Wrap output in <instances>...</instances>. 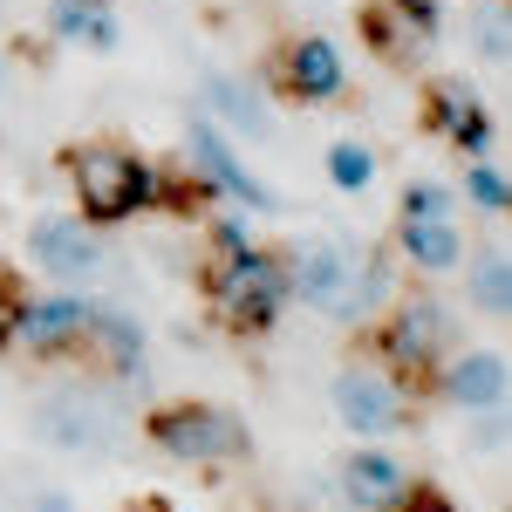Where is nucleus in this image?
<instances>
[{
    "label": "nucleus",
    "mask_w": 512,
    "mask_h": 512,
    "mask_svg": "<svg viewBox=\"0 0 512 512\" xmlns=\"http://www.w3.org/2000/svg\"><path fill=\"white\" fill-rule=\"evenodd\" d=\"M69 178H76V192H82V219L89 226H117V219H130L151 198V171L130 158V151H117V144L76 151L69 158Z\"/></svg>",
    "instance_id": "f257e3e1"
},
{
    "label": "nucleus",
    "mask_w": 512,
    "mask_h": 512,
    "mask_svg": "<svg viewBox=\"0 0 512 512\" xmlns=\"http://www.w3.org/2000/svg\"><path fill=\"white\" fill-rule=\"evenodd\" d=\"M287 294H301L315 315L328 321H355L362 315V260L349 239H315L287 260Z\"/></svg>",
    "instance_id": "f03ea898"
},
{
    "label": "nucleus",
    "mask_w": 512,
    "mask_h": 512,
    "mask_svg": "<svg viewBox=\"0 0 512 512\" xmlns=\"http://www.w3.org/2000/svg\"><path fill=\"white\" fill-rule=\"evenodd\" d=\"M35 431H41V444L89 458V451H110V444L123 437V410H117L103 390L62 383V390H48V396L35 403Z\"/></svg>",
    "instance_id": "7ed1b4c3"
},
{
    "label": "nucleus",
    "mask_w": 512,
    "mask_h": 512,
    "mask_svg": "<svg viewBox=\"0 0 512 512\" xmlns=\"http://www.w3.org/2000/svg\"><path fill=\"white\" fill-rule=\"evenodd\" d=\"M212 294H219V308H226L233 328L260 335V328H274L280 308H287V267H280L274 253L246 246V253H233V260L212 274Z\"/></svg>",
    "instance_id": "20e7f679"
},
{
    "label": "nucleus",
    "mask_w": 512,
    "mask_h": 512,
    "mask_svg": "<svg viewBox=\"0 0 512 512\" xmlns=\"http://www.w3.org/2000/svg\"><path fill=\"white\" fill-rule=\"evenodd\" d=\"M151 444L164 458H185V465H226L246 451V431H239V417L212 410V403H171L151 417Z\"/></svg>",
    "instance_id": "39448f33"
},
{
    "label": "nucleus",
    "mask_w": 512,
    "mask_h": 512,
    "mask_svg": "<svg viewBox=\"0 0 512 512\" xmlns=\"http://www.w3.org/2000/svg\"><path fill=\"white\" fill-rule=\"evenodd\" d=\"M335 417L349 424L355 437H383L396 424H410V403L383 369H342L335 376Z\"/></svg>",
    "instance_id": "423d86ee"
},
{
    "label": "nucleus",
    "mask_w": 512,
    "mask_h": 512,
    "mask_svg": "<svg viewBox=\"0 0 512 512\" xmlns=\"http://www.w3.org/2000/svg\"><path fill=\"white\" fill-rule=\"evenodd\" d=\"M28 253H35L41 274H55L62 287H89L103 274V246L82 219H35L28 226Z\"/></svg>",
    "instance_id": "0eeeda50"
},
{
    "label": "nucleus",
    "mask_w": 512,
    "mask_h": 512,
    "mask_svg": "<svg viewBox=\"0 0 512 512\" xmlns=\"http://www.w3.org/2000/svg\"><path fill=\"white\" fill-rule=\"evenodd\" d=\"M451 342V315L437 308V301H403L390 315V328H383V349H390V362L396 369H431L437 362V349Z\"/></svg>",
    "instance_id": "6e6552de"
},
{
    "label": "nucleus",
    "mask_w": 512,
    "mask_h": 512,
    "mask_svg": "<svg viewBox=\"0 0 512 512\" xmlns=\"http://www.w3.org/2000/svg\"><path fill=\"white\" fill-rule=\"evenodd\" d=\"M192 164H198V178H205V185H219L226 198L253 205V212H274V192H267V185L233 158V144H226L205 117H192Z\"/></svg>",
    "instance_id": "1a4fd4ad"
},
{
    "label": "nucleus",
    "mask_w": 512,
    "mask_h": 512,
    "mask_svg": "<svg viewBox=\"0 0 512 512\" xmlns=\"http://www.w3.org/2000/svg\"><path fill=\"white\" fill-rule=\"evenodd\" d=\"M342 492H349V506H362V512H396L410 499V472L396 465L390 451H355L349 465H342Z\"/></svg>",
    "instance_id": "9d476101"
},
{
    "label": "nucleus",
    "mask_w": 512,
    "mask_h": 512,
    "mask_svg": "<svg viewBox=\"0 0 512 512\" xmlns=\"http://www.w3.org/2000/svg\"><path fill=\"white\" fill-rule=\"evenodd\" d=\"M431 123L465 158H485V144H492V117H485V103H478L465 82H437L431 89Z\"/></svg>",
    "instance_id": "9b49d317"
},
{
    "label": "nucleus",
    "mask_w": 512,
    "mask_h": 512,
    "mask_svg": "<svg viewBox=\"0 0 512 512\" xmlns=\"http://www.w3.org/2000/svg\"><path fill=\"white\" fill-rule=\"evenodd\" d=\"M89 321H96V308H89V301H76V294H55V301L21 308V315H14V335H21L28 349H69L76 335H89Z\"/></svg>",
    "instance_id": "f8f14e48"
},
{
    "label": "nucleus",
    "mask_w": 512,
    "mask_h": 512,
    "mask_svg": "<svg viewBox=\"0 0 512 512\" xmlns=\"http://www.w3.org/2000/svg\"><path fill=\"white\" fill-rule=\"evenodd\" d=\"M444 396L458 403V410H499L506 403V355L499 349H478V355H458L451 369H444Z\"/></svg>",
    "instance_id": "ddd939ff"
},
{
    "label": "nucleus",
    "mask_w": 512,
    "mask_h": 512,
    "mask_svg": "<svg viewBox=\"0 0 512 512\" xmlns=\"http://www.w3.org/2000/svg\"><path fill=\"white\" fill-rule=\"evenodd\" d=\"M287 89L294 96H342V55H335V41H294L287 48Z\"/></svg>",
    "instance_id": "4468645a"
},
{
    "label": "nucleus",
    "mask_w": 512,
    "mask_h": 512,
    "mask_svg": "<svg viewBox=\"0 0 512 512\" xmlns=\"http://www.w3.org/2000/svg\"><path fill=\"white\" fill-rule=\"evenodd\" d=\"M403 253H410L417 267H431V274H444V267L465 260V246H458V233H451V219H403Z\"/></svg>",
    "instance_id": "2eb2a0df"
},
{
    "label": "nucleus",
    "mask_w": 512,
    "mask_h": 512,
    "mask_svg": "<svg viewBox=\"0 0 512 512\" xmlns=\"http://www.w3.org/2000/svg\"><path fill=\"white\" fill-rule=\"evenodd\" d=\"M205 96H212V110L233 123V130H246V137H267V110H260V96H253L239 76H205Z\"/></svg>",
    "instance_id": "dca6fc26"
},
{
    "label": "nucleus",
    "mask_w": 512,
    "mask_h": 512,
    "mask_svg": "<svg viewBox=\"0 0 512 512\" xmlns=\"http://www.w3.org/2000/svg\"><path fill=\"white\" fill-rule=\"evenodd\" d=\"M472 301H478L492 321L512 315V267H506V253H499V246H492V253H478V267H472Z\"/></svg>",
    "instance_id": "f3484780"
},
{
    "label": "nucleus",
    "mask_w": 512,
    "mask_h": 512,
    "mask_svg": "<svg viewBox=\"0 0 512 512\" xmlns=\"http://www.w3.org/2000/svg\"><path fill=\"white\" fill-rule=\"evenodd\" d=\"M89 335L110 349V362H117V376H137L144 369V328L137 321H123V315H96L89 321Z\"/></svg>",
    "instance_id": "a211bd4d"
},
{
    "label": "nucleus",
    "mask_w": 512,
    "mask_h": 512,
    "mask_svg": "<svg viewBox=\"0 0 512 512\" xmlns=\"http://www.w3.org/2000/svg\"><path fill=\"white\" fill-rule=\"evenodd\" d=\"M472 48H478V62L506 69V55H512V14H506V0H492V7L472 21Z\"/></svg>",
    "instance_id": "6ab92c4d"
},
{
    "label": "nucleus",
    "mask_w": 512,
    "mask_h": 512,
    "mask_svg": "<svg viewBox=\"0 0 512 512\" xmlns=\"http://www.w3.org/2000/svg\"><path fill=\"white\" fill-rule=\"evenodd\" d=\"M328 178H335L342 192H362V185L376 178V158H369L362 144H335V151H328Z\"/></svg>",
    "instance_id": "aec40b11"
},
{
    "label": "nucleus",
    "mask_w": 512,
    "mask_h": 512,
    "mask_svg": "<svg viewBox=\"0 0 512 512\" xmlns=\"http://www.w3.org/2000/svg\"><path fill=\"white\" fill-rule=\"evenodd\" d=\"M96 7H103V0H48V28H55L62 41H82Z\"/></svg>",
    "instance_id": "412c9836"
},
{
    "label": "nucleus",
    "mask_w": 512,
    "mask_h": 512,
    "mask_svg": "<svg viewBox=\"0 0 512 512\" xmlns=\"http://www.w3.org/2000/svg\"><path fill=\"white\" fill-rule=\"evenodd\" d=\"M465 192H472V205H485V212H506V171H492V164H472V178H465Z\"/></svg>",
    "instance_id": "4be33fe9"
},
{
    "label": "nucleus",
    "mask_w": 512,
    "mask_h": 512,
    "mask_svg": "<svg viewBox=\"0 0 512 512\" xmlns=\"http://www.w3.org/2000/svg\"><path fill=\"white\" fill-rule=\"evenodd\" d=\"M451 212V192L444 185H410L403 192V219H444Z\"/></svg>",
    "instance_id": "5701e85b"
},
{
    "label": "nucleus",
    "mask_w": 512,
    "mask_h": 512,
    "mask_svg": "<svg viewBox=\"0 0 512 512\" xmlns=\"http://www.w3.org/2000/svg\"><path fill=\"white\" fill-rule=\"evenodd\" d=\"M390 7H396V14H403V21H410L424 41L437 35V0H390Z\"/></svg>",
    "instance_id": "b1692460"
},
{
    "label": "nucleus",
    "mask_w": 512,
    "mask_h": 512,
    "mask_svg": "<svg viewBox=\"0 0 512 512\" xmlns=\"http://www.w3.org/2000/svg\"><path fill=\"white\" fill-rule=\"evenodd\" d=\"M212 239H219V253H226V260H233V253H246V246H253V233H246V226H239V219H219V226H212Z\"/></svg>",
    "instance_id": "393cba45"
},
{
    "label": "nucleus",
    "mask_w": 512,
    "mask_h": 512,
    "mask_svg": "<svg viewBox=\"0 0 512 512\" xmlns=\"http://www.w3.org/2000/svg\"><path fill=\"white\" fill-rule=\"evenodd\" d=\"M89 48H117V21H110V7H96V14H89Z\"/></svg>",
    "instance_id": "a878e982"
},
{
    "label": "nucleus",
    "mask_w": 512,
    "mask_h": 512,
    "mask_svg": "<svg viewBox=\"0 0 512 512\" xmlns=\"http://www.w3.org/2000/svg\"><path fill=\"white\" fill-rule=\"evenodd\" d=\"M396 512H451V506L437 499L431 485H410V499H403V506H396Z\"/></svg>",
    "instance_id": "bb28decb"
},
{
    "label": "nucleus",
    "mask_w": 512,
    "mask_h": 512,
    "mask_svg": "<svg viewBox=\"0 0 512 512\" xmlns=\"http://www.w3.org/2000/svg\"><path fill=\"white\" fill-rule=\"evenodd\" d=\"M35 512H76V506H69V499H62V492H48V499H41Z\"/></svg>",
    "instance_id": "cd10ccee"
},
{
    "label": "nucleus",
    "mask_w": 512,
    "mask_h": 512,
    "mask_svg": "<svg viewBox=\"0 0 512 512\" xmlns=\"http://www.w3.org/2000/svg\"><path fill=\"white\" fill-rule=\"evenodd\" d=\"M7 335H14V308L0 301V342H7Z\"/></svg>",
    "instance_id": "c85d7f7f"
},
{
    "label": "nucleus",
    "mask_w": 512,
    "mask_h": 512,
    "mask_svg": "<svg viewBox=\"0 0 512 512\" xmlns=\"http://www.w3.org/2000/svg\"><path fill=\"white\" fill-rule=\"evenodd\" d=\"M151 512H164V506H151Z\"/></svg>",
    "instance_id": "c756f323"
}]
</instances>
